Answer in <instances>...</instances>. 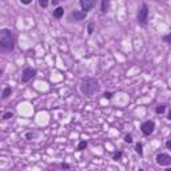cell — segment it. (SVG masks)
Masks as SVG:
<instances>
[{
  "label": "cell",
  "instance_id": "obj_1",
  "mask_svg": "<svg viewBox=\"0 0 171 171\" xmlns=\"http://www.w3.org/2000/svg\"><path fill=\"white\" fill-rule=\"evenodd\" d=\"M99 90H100V86H99V82L95 77L86 76V77H83L82 82H80V91H82V94L86 96H92L94 94H96Z\"/></svg>",
  "mask_w": 171,
  "mask_h": 171
},
{
  "label": "cell",
  "instance_id": "obj_2",
  "mask_svg": "<svg viewBox=\"0 0 171 171\" xmlns=\"http://www.w3.org/2000/svg\"><path fill=\"white\" fill-rule=\"evenodd\" d=\"M0 51L4 53L13 51V35L8 28L0 29Z\"/></svg>",
  "mask_w": 171,
  "mask_h": 171
},
{
  "label": "cell",
  "instance_id": "obj_3",
  "mask_svg": "<svg viewBox=\"0 0 171 171\" xmlns=\"http://www.w3.org/2000/svg\"><path fill=\"white\" fill-rule=\"evenodd\" d=\"M147 19H148V5L146 3H143L140 7V10L138 11V23L140 26H146Z\"/></svg>",
  "mask_w": 171,
  "mask_h": 171
},
{
  "label": "cell",
  "instance_id": "obj_4",
  "mask_svg": "<svg viewBox=\"0 0 171 171\" xmlns=\"http://www.w3.org/2000/svg\"><path fill=\"white\" fill-rule=\"evenodd\" d=\"M140 130H142V132H143V135H146V136L151 135L155 130V123L152 122V120H147V122H144L143 124L140 126Z\"/></svg>",
  "mask_w": 171,
  "mask_h": 171
},
{
  "label": "cell",
  "instance_id": "obj_5",
  "mask_svg": "<svg viewBox=\"0 0 171 171\" xmlns=\"http://www.w3.org/2000/svg\"><path fill=\"white\" fill-rule=\"evenodd\" d=\"M35 75H36V69L31 68V67H27V68H24L23 75H21V82H23V83H28L29 80L35 76Z\"/></svg>",
  "mask_w": 171,
  "mask_h": 171
},
{
  "label": "cell",
  "instance_id": "obj_6",
  "mask_svg": "<svg viewBox=\"0 0 171 171\" xmlns=\"http://www.w3.org/2000/svg\"><path fill=\"white\" fill-rule=\"evenodd\" d=\"M156 163L159 166H170L171 164V156L168 154L162 152V154H159L156 156Z\"/></svg>",
  "mask_w": 171,
  "mask_h": 171
},
{
  "label": "cell",
  "instance_id": "obj_7",
  "mask_svg": "<svg viewBox=\"0 0 171 171\" xmlns=\"http://www.w3.org/2000/svg\"><path fill=\"white\" fill-rule=\"evenodd\" d=\"M95 5V1L94 0H80V7H82V11L86 13H88V11L92 10V7Z\"/></svg>",
  "mask_w": 171,
  "mask_h": 171
},
{
  "label": "cell",
  "instance_id": "obj_8",
  "mask_svg": "<svg viewBox=\"0 0 171 171\" xmlns=\"http://www.w3.org/2000/svg\"><path fill=\"white\" fill-rule=\"evenodd\" d=\"M87 18V13L83 12L80 10H74L71 12V19H75V21H80V20H84Z\"/></svg>",
  "mask_w": 171,
  "mask_h": 171
},
{
  "label": "cell",
  "instance_id": "obj_9",
  "mask_svg": "<svg viewBox=\"0 0 171 171\" xmlns=\"http://www.w3.org/2000/svg\"><path fill=\"white\" fill-rule=\"evenodd\" d=\"M52 15H53V18H56V19H61V16L64 15V8L63 7H56L55 10L52 11Z\"/></svg>",
  "mask_w": 171,
  "mask_h": 171
},
{
  "label": "cell",
  "instance_id": "obj_10",
  "mask_svg": "<svg viewBox=\"0 0 171 171\" xmlns=\"http://www.w3.org/2000/svg\"><path fill=\"white\" fill-rule=\"evenodd\" d=\"M11 94H12V88H11V87H5V88H4V91H3V95H1V98H3V99H7V98H10V96H11Z\"/></svg>",
  "mask_w": 171,
  "mask_h": 171
},
{
  "label": "cell",
  "instance_id": "obj_11",
  "mask_svg": "<svg viewBox=\"0 0 171 171\" xmlns=\"http://www.w3.org/2000/svg\"><path fill=\"white\" fill-rule=\"evenodd\" d=\"M164 111H166V104H159V106H156V108H155V112H156L158 115L164 114Z\"/></svg>",
  "mask_w": 171,
  "mask_h": 171
},
{
  "label": "cell",
  "instance_id": "obj_12",
  "mask_svg": "<svg viewBox=\"0 0 171 171\" xmlns=\"http://www.w3.org/2000/svg\"><path fill=\"white\" fill-rule=\"evenodd\" d=\"M108 7H110V1L108 0H103V1H102V12L106 13L107 10H108Z\"/></svg>",
  "mask_w": 171,
  "mask_h": 171
},
{
  "label": "cell",
  "instance_id": "obj_13",
  "mask_svg": "<svg viewBox=\"0 0 171 171\" xmlns=\"http://www.w3.org/2000/svg\"><path fill=\"white\" fill-rule=\"evenodd\" d=\"M94 28H95V23L94 21H90L88 23V26H87V32H88V35H91L94 32Z\"/></svg>",
  "mask_w": 171,
  "mask_h": 171
},
{
  "label": "cell",
  "instance_id": "obj_14",
  "mask_svg": "<svg viewBox=\"0 0 171 171\" xmlns=\"http://www.w3.org/2000/svg\"><path fill=\"white\" fill-rule=\"evenodd\" d=\"M135 148H136V152H138V154L142 156V155H143V144H142V143H136Z\"/></svg>",
  "mask_w": 171,
  "mask_h": 171
},
{
  "label": "cell",
  "instance_id": "obj_15",
  "mask_svg": "<svg viewBox=\"0 0 171 171\" xmlns=\"http://www.w3.org/2000/svg\"><path fill=\"white\" fill-rule=\"evenodd\" d=\"M87 144H88V143H87L86 140H82L79 144H77V150H79V151H83V150L87 147Z\"/></svg>",
  "mask_w": 171,
  "mask_h": 171
},
{
  "label": "cell",
  "instance_id": "obj_16",
  "mask_svg": "<svg viewBox=\"0 0 171 171\" xmlns=\"http://www.w3.org/2000/svg\"><path fill=\"white\" fill-rule=\"evenodd\" d=\"M112 158H114V160H119L120 158H122V152L120 151H118V152H115L114 155H112Z\"/></svg>",
  "mask_w": 171,
  "mask_h": 171
},
{
  "label": "cell",
  "instance_id": "obj_17",
  "mask_svg": "<svg viewBox=\"0 0 171 171\" xmlns=\"http://www.w3.org/2000/svg\"><path fill=\"white\" fill-rule=\"evenodd\" d=\"M124 142L126 143H132V136H131L130 134H127V135L124 136Z\"/></svg>",
  "mask_w": 171,
  "mask_h": 171
},
{
  "label": "cell",
  "instance_id": "obj_18",
  "mask_svg": "<svg viewBox=\"0 0 171 171\" xmlns=\"http://www.w3.org/2000/svg\"><path fill=\"white\" fill-rule=\"evenodd\" d=\"M39 5L42 8H45L48 5V1H47V0H39Z\"/></svg>",
  "mask_w": 171,
  "mask_h": 171
},
{
  "label": "cell",
  "instance_id": "obj_19",
  "mask_svg": "<svg viewBox=\"0 0 171 171\" xmlns=\"http://www.w3.org/2000/svg\"><path fill=\"white\" fill-rule=\"evenodd\" d=\"M12 116H13L12 112H7V114L3 115V119H10V118H12Z\"/></svg>",
  "mask_w": 171,
  "mask_h": 171
},
{
  "label": "cell",
  "instance_id": "obj_20",
  "mask_svg": "<svg viewBox=\"0 0 171 171\" xmlns=\"http://www.w3.org/2000/svg\"><path fill=\"white\" fill-rule=\"evenodd\" d=\"M104 98H106V99H111L112 98V96H114V94H112V92H104Z\"/></svg>",
  "mask_w": 171,
  "mask_h": 171
},
{
  "label": "cell",
  "instance_id": "obj_21",
  "mask_svg": "<svg viewBox=\"0 0 171 171\" xmlns=\"http://www.w3.org/2000/svg\"><path fill=\"white\" fill-rule=\"evenodd\" d=\"M163 40H164L166 43H170V35H166V36H163Z\"/></svg>",
  "mask_w": 171,
  "mask_h": 171
},
{
  "label": "cell",
  "instance_id": "obj_22",
  "mask_svg": "<svg viewBox=\"0 0 171 171\" xmlns=\"http://www.w3.org/2000/svg\"><path fill=\"white\" fill-rule=\"evenodd\" d=\"M21 4L28 5V4H31V0H21Z\"/></svg>",
  "mask_w": 171,
  "mask_h": 171
},
{
  "label": "cell",
  "instance_id": "obj_23",
  "mask_svg": "<svg viewBox=\"0 0 171 171\" xmlns=\"http://www.w3.org/2000/svg\"><path fill=\"white\" fill-rule=\"evenodd\" d=\"M166 146H167L168 150H171V140H167V142H166Z\"/></svg>",
  "mask_w": 171,
  "mask_h": 171
},
{
  "label": "cell",
  "instance_id": "obj_24",
  "mask_svg": "<svg viewBox=\"0 0 171 171\" xmlns=\"http://www.w3.org/2000/svg\"><path fill=\"white\" fill-rule=\"evenodd\" d=\"M61 167H63V168H69V164H67V163H63V164H61Z\"/></svg>",
  "mask_w": 171,
  "mask_h": 171
},
{
  "label": "cell",
  "instance_id": "obj_25",
  "mask_svg": "<svg viewBox=\"0 0 171 171\" xmlns=\"http://www.w3.org/2000/svg\"><path fill=\"white\" fill-rule=\"evenodd\" d=\"M26 136H27V139H31V138H32V136H34V135H32V134H31V132H28V134H27V135H26Z\"/></svg>",
  "mask_w": 171,
  "mask_h": 171
},
{
  "label": "cell",
  "instance_id": "obj_26",
  "mask_svg": "<svg viewBox=\"0 0 171 171\" xmlns=\"http://www.w3.org/2000/svg\"><path fill=\"white\" fill-rule=\"evenodd\" d=\"M58 0H52V5H58Z\"/></svg>",
  "mask_w": 171,
  "mask_h": 171
},
{
  "label": "cell",
  "instance_id": "obj_27",
  "mask_svg": "<svg viewBox=\"0 0 171 171\" xmlns=\"http://www.w3.org/2000/svg\"><path fill=\"white\" fill-rule=\"evenodd\" d=\"M139 171H144V170H143V168H139Z\"/></svg>",
  "mask_w": 171,
  "mask_h": 171
},
{
  "label": "cell",
  "instance_id": "obj_28",
  "mask_svg": "<svg viewBox=\"0 0 171 171\" xmlns=\"http://www.w3.org/2000/svg\"><path fill=\"white\" fill-rule=\"evenodd\" d=\"M166 171H171V168H167V170H166Z\"/></svg>",
  "mask_w": 171,
  "mask_h": 171
}]
</instances>
